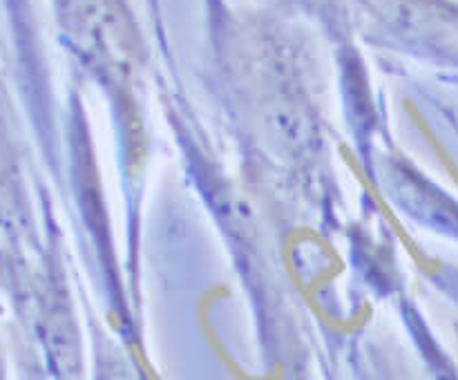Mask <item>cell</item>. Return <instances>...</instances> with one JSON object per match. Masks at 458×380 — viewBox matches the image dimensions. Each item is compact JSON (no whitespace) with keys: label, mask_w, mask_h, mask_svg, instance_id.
<instances>
[{"label":"cell","mask_w":458,"mask_h":380,"mask_svg":"<svg viewBox=\"0 0 458 380\" xmlns=\"http://www.w3.org/2000/svg\"><path fill=\"white\" fill-rule=\"evenodd\" d=\"M110 380H128V378H123V376H121V374H116L114 378H110Z\"/></svg>","instance_id":"cell-1"}]
</instances>
